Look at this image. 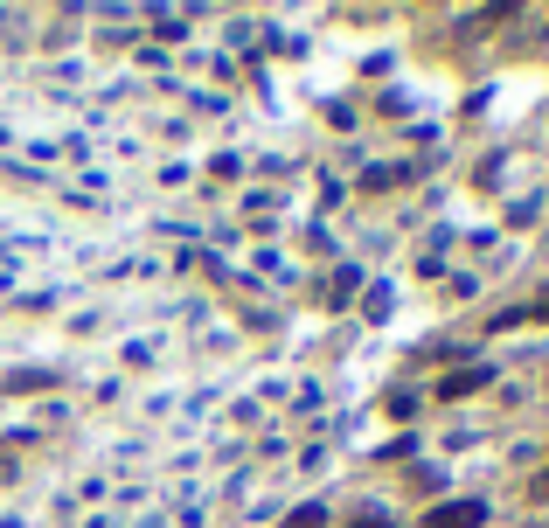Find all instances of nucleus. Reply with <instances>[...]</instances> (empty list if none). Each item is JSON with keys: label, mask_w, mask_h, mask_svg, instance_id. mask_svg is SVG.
Here are the masks:
<instances>
[{"label": "nucleus", "mask_w": 549, "mask_h": 528, "mask_svg": "<svg viewBox=\"0 0 549 528\" xmlns=\"http://www.w3.org/2000/svg\"><path fill=\"white\" fill-rule=\"evenodd\" d=\"M529 494H536V501H549V466H543V480H529Z\"/></svg>", "instance_id": "nucleus-5"}, {"label": "nucleus", "mask_w": 549, "mask_h": 528, "mask_svg": "<svg viewBox=\"0 0 549 528\" xmlns=\"http://www.w3.org/2000/svg\"><path fill=\"white\" fill-rule=\"evenodd\" d=\"M480 383H487V369H459V376H445V383H438V396H473Z\"/></svg>", "instance_id": "nucleus-2"}, {"label": "nucleus", "mask_w": 549, "mask_h": 528, "mask_svg": "<svg viewBox=\"0 0 549 528\" xmlns=\"http://www.w3.org/2000/svg\"><path fill=\"white\" fill-rule=\"evenodd\" d=\"M355 285H362L355 271H334V285H327V306H348V299H355Z\"/></svg>", "instance_id": "nucleus-3"}, {"label": "nucleus", "mask_w": 549, "mask_h": 528, "mask_svg": "<svg viewBox=\"0 0 549 528\" xmlns=\"http://www.w3.org/2000/svg\"><path fill=\"white\" fill-rule=\"evenodd\" d=\"M480 522H487V501H445L424 515V528H480Z\"/></svg>", "instance_id": "nucleus-1"}, {"label": "nucleus", "mask_w": 549, "mask_h": 528, "mask_svg": "<svg viewBox=\"0 0 549 528\" xmlns=\"http://www.w3.org/2000/svg\"><path fill=\"white\" fill-rule=\"evenodd\" d=\"M285 528H327V508H292Z\"/></svg>", "instance_id": "nucleus-4"}, {"label": "nucleus", "mask_w": 549, "mask_h": 528, "mask_svg": "<svg viewBox=\"0 0 549 528\" xmlns=\"http://www.w3.org/2000/svg\"><path fill=\"white\" fill-rule=\"evenodd\" d=\"M348 528H390V522H383V515H355Z\"/></svg>", "instance_id": "nucleus-6"}]
</instances>
